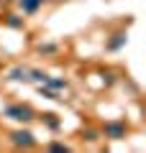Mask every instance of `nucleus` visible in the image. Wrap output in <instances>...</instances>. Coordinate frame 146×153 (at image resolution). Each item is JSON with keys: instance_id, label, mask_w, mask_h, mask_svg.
<instances>
[{"instance_id": "obj_1", "label": "nucleus", "mask_w": 146, "mask_h": 153, "mask_svg": "<svg viewBox=\"0 0 146 153\" xmlns=\"http://www.w3.org/2000/svg\"><path fill=\"white\" fill-rule=\"evenodd\" d=\"M0 115H3V120H13L18 125H31L38 120V112L28 102H11L0 110Z\"/></svg>"}, {"instance_id": "obj_2", "label": "nucleus", "mask_w": 146, "mask_h": 153, "mask_svg": "<svg viewBox=\"0 0 146 153\" xmlns=\"http://www.w3.org/2000/svg\"><path fill=\"white\" fill-rule=\"evenodd\" d=\"M128 133H131V125L123 117H113V120H105L100 125V138L103 140H126Z\"/></svg>"}, {"instance_id": "obj_3", "label": "nucleus", "mask_w": 146, "mask_h": 153, "mask_svg": "<svg viewBox=\"0 0 146 153\" xmlns=\"http://www.w3.org/2000/svg\"><path fill=\"white\" fill-rule=\"evenodd\" d=\"M8 140H11V146L16 151H33V148H38V140L28 130V125H18L16 130H11L8 133Z\"/></svg>"}, {"instance_id": "obj_4", "label": "nucleus", "mask_w": 146, "mask_h": 153, "mask_svg": "<svg viewBox=\"0 0 146 153\" xmlns=\"http://www.w3.org/2000/svg\"><path fill=\"white\" fill-rule=\"evenodd\" d=\"M126 44H128V31H113L105 36V54H118V51L126 49Z\"/></svg>"}, {"instance_id": "obj_5", "label": "nucleus", "mask_w": 146, "mask_h": 153, "mask_svg": "<svg viewBox=\"0 0 146 153\" xmlns=\"http://www.w3.org/2000/svg\"><path fill=\"white\" fill-rule=\"evenodd\" d=\"M0 26L11 28V31H23L26 28V16H21L18 10H5L0 16Z\"/></svg>"}, {"instance_id": "obj_6", "label": "nucleus", "mask_w": 146, "mask_h": 153, "mask_svg": "<svg viewBox=\"0 0 146 153\" xmlns=\"http://www.w3.org/2000/svg\"><path fill=\"white\" fill-rule=\"evenodd\" d=\"M16 5H18V13H21V16L31 18L46 5V0H16Z\"/></svg>"}, {"instance_id": "obj_7", "label": "nucleus", "mask_w": 146, "mask_h": 153, "mask_svg": "<svg viewBox=\"0 0 146 153\" xmlns=\"http://www.w3.org/2000/svg\"><path fill=\"white\" fill-rule=\"evenodd\" d=\"M28 69H31V66L16 64L13 69H8V74H5V82H13V84H26V82H28Z\"/></svg>"}, {"instance_id": "obj_8", "label": "nucleus", "mask_w": 146, "mask_h": 153, "mask_svg": "<svg viewBox=\"0 0 146 153\" xmlns=\"http://www.w3.org/2000/svg\"><path fill=\"white\" fill-rule=\"evenodd\" d=\"M38 120H41V125L49 133H59L62 130V117L56 112H38Z\"/></svg>"}, {"instance_id": "obj_9", "label": "nucleus", "mask_w": 146, "mask_h": 153, "mask_svg": "<svg viewBox=\"0 0 146 153\" xmlns=\"http://www.w3.org/2000/svg\"><path fill=\"white\" fill-rule=\"evenodd\" d=\"M100 79H103V87L105 89H113L115 84L120 82V74L115 69H103V71H100Z\"/></svg>"}, {"instance_id": "obj_10", "label": "nucleus", "mask_w": 146, "mask_h": 153, "mask_svg": "<svg viewBox=\"0 0 146 153\" xmlns=\"http://www.w3.org/2000/svg\"><path fill=\"white\" fill-rule=\"evenodd\" d=\"M44 84L51 87L54 92H67V89H69V79H64V76H51V74H49Z\"/></svg>"}, {"instance_id": "obj_11", "label": "nucleus", "mask_w": 146, "mask_h": 153, "mask_svg": "<svg viewBox=\"0 0 146 153\" xmlns=\"http://www.w3.org/2000/svg\"><path fill=\"white\" fill-rule=\"evenodd\" d=\"M80 135H82V140L85 143H97V140H103L100 138V128H95V125H85L80 130Z\"/></svg>"}, {"instance_id": "obj_12", "label": "nucleus", "mask_w": 146, "mask_h": 153, "mask_svg": "<svg viewBox=\"0 0 146 153\" xmlns=\"http://www.w3.org/2000/svg\"><path fill=\"white\" fill-rule=\"evenodd\" d=\"M38 87V94H41L44 100H51V102H64V97H62V92H54L51 87H46V84H36Z\"/></svg>"}, {"instance_id": "obj_13", "label": "nucleus", "mask_w": 146, "mask_h": 153, "mask_svg": "<svg viewBox=\"0 0 146 153\" xmlns=\"http://www.w3.org/2000/svg\"><path fill=\"white\" fill-rule=\"evenodd\" d=\"M62 46L59 44H38L36 46V54L38 56H59Z\"/></svg>"}, {"instance_id": "obj_14", "label": "nucleus", "mask_w": 146, "mask_h": 153, "mask_svg": "<svg viewBox=\"0 0 146 153\" xmlns=\"http://www.w3.org/2000/svg\"><path fill=\"white\" fill-rule=\"evenodd\" d=\"M46 76H49V71L38 69V66H31V69H28V82H33V84H44Z\"/></svg>"}, {"instance_id": "obj_15", "label": "nucleus", "mask_w": 146, "mask_h": 153, "mask_svg": "<svg viewBox=\"0 0 146 153\" xmlns=\"http://www.w3.org/2000/svg\"><path fill=\"white\" fill-rule=\"evenodd\" d=\"M46 151H51V153H69L72 151V146L69 143H62V140H51V143H46Z\"/></svg>"}]
</instances>
